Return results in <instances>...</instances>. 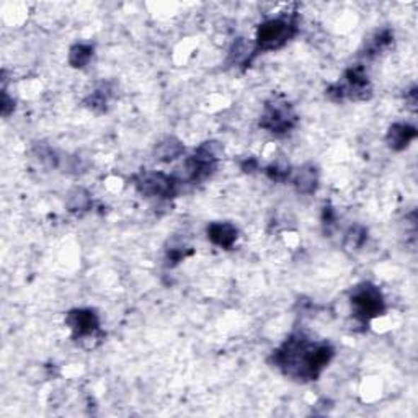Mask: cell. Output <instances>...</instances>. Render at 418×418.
Instances as JSON below:
<instances>
[{
  "label": "cell",
  "mask_w": 418,
  "mask_h": 418,
  "mask_svg": "<svg viewBox=\"0 0 418 418\" xmlns=\"http://www.w3.org/2000/svg\"><path fill=\"white\" fill-rule=\"evenodd\" d=\"M371 82H369L366 69L361 64H354L347 69L342 81L327 88V95L333 102H343V100L363 102L371 97Z\"/></svg>",
  "instance_id": "5"
},
{
  "label": "cell",
  "mask_w": 418,
  "mask_h": 418,
  "mask_svg": "<svg viewBox=\"0 0 418 418\" xmlns=\"http://www.w3.org/2000/svg\"><path fill=\"white\" fill-rule=\"evenodd\" d=\"M206 236H208L209 242L214 243L216 247L231 250L237 239H239V231L231 222H213L206 229Z\"/></svg>",
  "instance_id": "10"
},
{
  "label": "cell",
  "mask_w": 418,
  "mask_h": 418,
  "mask_svg": "<svg viewBox=\"0 0 418 418\" xmlns=\"http://www.w3.org/2000/svg\"><path fill=\"white\" fill-rule=\"evenodd\" d=\"M257 167H258V163H257L255 158H248V161L242 163V170H245V172L257 170Z\"/></svg>",
  "instance_id": "22"
},
{
  "label": "cell",
  "mask_w": 418,
  "mask_h": 418,
  "mask_svg": "<svg viewBox=\"0 0 418 418\" xmlns=\"http://www.w3.org/2000/svg\"><path fill=\"white\" fill-rule=\"evenodd\" d=\"M110 100H111V90L107 86H102L88 95L86 98V105L90 110L103 113V111H107L108 108Z\"/></svg>",
  "instance_id": "17"
},
{
  "label": "cell",
  "mask_w": 418,
  "mask_h": 418,
  "mask_svg": "<svg viewBox=\"0 0 418 418\" xmlns=\"http://www.w3.org/2000/svg\"><path fill=\"white\" fill-rule=\"evenodd\" d=\"M296 33H298V18H296V15H279L277 18L267 20L257 28L253 56L260 54V52L279 50V47L288 45L294 38Z\"/></svg>",
  "instance_id": "3"
},
{
  "label": "cell",
  "mask_w": 418,
  "mask_h": 418,
  "mask_svg": "<svg viewBox=\"0 0 418 418\" xmlns=\"http://www.w3.org/2000/svg\"><path fill=\"white\" fill-rule=\"evenodd\" d=\"M293 185L301 195H312L319 188V170L314 163H306L293 173Z\"/></svg>",
  "instance_id": "11"
},
{
  "label": "cell",
  "mask_w": 418,
  "mask_h": 418,
  "mask_svg": "<svg viewBox=\"0 0 418 418\" xmlns=\"http://www.w3.org/2000/svg\"><path fill=\"white\" fill-rule=\"evenodd\" d=\"M93 46L87 43H77L69 50V64L74 69H83L93 57Z\"/></svg>",
  "instance_id": "13"
},
{
  "label": "cell",
  "mask_w": 418,
  "mask_h": 418,
  "mask_svg": "<svg viewBox=\"0 0 418 418\" xmlns=\"http://www.w3.org/2000/svg\"><path fill=\"white\" fill-rule=\"evenodd\" d=\"M366 240H368V229L366 227L356 224L347 231L345 239H343V247H345L347 250L356 252L364 245V242Z\"/></svg>",
  "instance_id": "16"
},
{
  "label": "cell",
  "mask_w": 418,
  "mask_h": 418,
  "mask_svg": "<svg viewBox=\"0 0 418 418\" xmlns=\"http://www.w3.org/2000/svg\"><path fill=\"white\" fill-rule=\"evenodd\" d=\"M66 325L72 338L86 348H93L102 342L105 333L100 330V317L93 309H72L66 315Z\"/></svg>",
  "instance_id": "6"
},
{
  "label": "cell",
  "mask_w": 418,
  "mask_h": 418,
  "mask_svg": "<svg viewBox=\"0 0 418 418\" xmlns=\"http://www.w3.org/2000/svg\"><path fill=\"white\" fill-rule=\"evenodd\" d=\"M350 306L354 320L369 324L385 312V301L381 289L369 281H363L350 291Z\"/></svg>",
  "instance_id": "4"
},
{
  "label": "cell",
  "mask_w": 418,
  "mask_h": 418,
  "mask_svg": "<svg viewBox=\"0 0 418 418\" xmlns=\"http://www.w3.org/2000/svg\"><path fill=\"white\" fill-rule=\"evenodd\" d=\"M333 356L335 350L330 343L317 342L303 332H296L272 353L269 361L288 378L309 383L324 373Z\"/></svg>",
  "instance_id": "1"
},
{
  "label": "cell",
  "mask_w": 418,
  "mask_h": 418,
  "mask_svg": "<svg viewBox=\"0 0 418 418\" xmlns=\"http://www.w3.org/2000/svg\"><path fill=\"white\" fill-rule=\"evenodd\" d=\"M222 152H224V149H222L219 142H203L192 157L185 158V162L173 173V177H175L180 185L203 182V180L214 173Z\"/></svg>",
  "instance_id": "2"
},
{
  "label": "cell",
  "mask_w": 418,
  "mask_h": 418,
  "mask_svg": "<svg viewBox=\"0 0 418 418\" xmlns=\"http://www.w3.org/2000/svg\"><path fill=\"white\" fill-rule=\"evenodd\" d=\"M394 43V31L389 28H384L376 33L366 45V54H379L381 51H385L388 47Z\"/></svg>",
  "instance_id": "15"
},
{
  "label": "cell",
  "mask_w": 418,
  "mask_h": 418,
  "mask_svg": "<svg viewBox=\"0 0 418 418\" xmlns=\"http://www.w3.org/2000/svg\"><path fill=\"white\" fill-rule=\"evenodd\" d=\"M258 124H260L262 129L272 132V134L283 136L296 128L298 113H296L291 103L279 98H273L265 105Z\"/></svg>",
  "instance_id": "7"
},
{
  "label": "cell",
  "mask_w": 418,
  "mask_h": 418,
  "mask_svg": "<svg viewBox=\"0 0 418 418\" xmlns=\"http://www.w3.org/2000/svg\"><path fill=\"white\" fill-rule=\"evenodd\" d=\"M267 175L273 182H286V180L293 177V170L286 163H272V166L267 167Z\"/></svg>",
  "instance_id": "18"
},
{
  "label": "cell",
  "mask_w": 418,
  "mask_h": 418,
  "mask_svg": "<svg viewBox=\"0 0 418 418\" xmlns=\"http://www.w3.org/2000/svg\"><path fill=\"white\" fill-rule=\"evenodd\" d=\"M188 255H192V250H190L188 247H185V245H182V243H180V245H170V248H167L166 258H167V263L170 265V267H175V265L183 262Z\"/></svg>",
  "instance_id": "19"
},
{
  "label": "cell",
  "mask_w": 418,
  "mask_h": 418,
  "mask_svg": "<svg viewBox=\"0 0 418 418\" xmlns=\"http://www.w3.org/2000/svg\"><path fill=\"white\" fill-rule=\"evenodd\" d=\"M418 131L409 123H394L385 134V144L390 151L400 152L409 147L417 139Z\"/></svg>",
  "instance_id": "9"
},
{
  "label": "cell",
  "mask_w": 418,
  "mask_h": 418,
  "mask_svg": "<svg viewBox=\"0 0 418 418\" xmlns=\"http://www.w3.org/2000/svg\"><path fill=\"white\" fill-rule=\"evenodd\" d=\"M132 182L142 197L158 201L172 199L180 187L175 177L162 172H141L132 178Z\"/></svg>",
  "instance_id": "8"
},
{
  "label": "cell",
  "mask_w": 418,
  "mask_h": 418,
  "mask_svg": "<svg viewBox=\"0 0 418 418\" xmlns=\"http://www.w3.org/2000/svg\"><path fill=\"white\" fill-rule=\"evenodd\" d=\"M405 103L410 110L417 108V87H412L405 92Z\"/></svg>",
  "instance_id": "21"
},
{
  "label": "cell",
  "mask_w": 418,
  "mask_h": 418,
  "mask_svg": "<svg viewBox=\"0 0 418 418\" xmlns=\"http://www.w3.org/2000/svg\"><path fill=\"white\" fill-rule=\"evenodd\" d=\"M185 152V146L182 141H178L177 137L168 136L166 139H162L154 149V156L158 162H172L175 158L182 157Z\"/></svg>",
  "instance_id": "12"
},
{
  "label": "cell",
  "mask_w": 418,
  "mask_h": 418,
  "mask_svg": "<svg viewBox=\"0 0 418 418\" xmlns=\"http://www.w3.org/2000/svg\"><path fill=\"white\" fill-rule=\"evenodd\" d=\"M66 206L71 213H83V211H88L90 206H92V197H90L87 190L74 188L67 195Z\"/></svg>",
  "instance_id": "14"
},
{
  "label": "cell",
  "mask_w": 418,
  "mask_h": 418,
  "mask_svg": "<svg viewBox=\"0 0 418 418\" xmlns=\"http://www.w3.org/2000/svg\"><path fill=\"white\" fill-rule=\"evenodd\" d=\"M13 110H15L13 98H10L8 93H7V90H4V93H2V115L4 116H8L10 113H12Z\"/></svg>",
  "instance_id": "20"
}]
</instances>
